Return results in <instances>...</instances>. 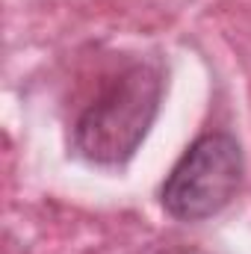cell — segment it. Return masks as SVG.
Returning <instances> with one entry per match:
<instances>
[{"mask_svg": "<svg viewBox=\"0 0 251 254\" xmlns=\"http://www.w3.org/2000/svg\"><path fill=\"white\" fill-rule=\"evenodd\" d=\"M243 184V151L228 133L198 136L163 184V207L178 222H204L225 210Z\"/></svg>", "mask_w": 251, "mask_h": 254, "instance_id": "obj_2", "label": "cell"}, {"mask_svg": "<svg viewBox=\"0 0 251 254\" xmlns=\"http://www.w3.org/2000/svg\"><path fill=\"white\" fill-rule=\"evenodd\" d=\"M163 77L154 65L133 63L110 77L98 98L80 113L74 125V151L95 166L127 163L160 110Z\"/></svg>", "mask_w": 251, "mask_h": 254, "instance_id": "obj_1", "label": "cell"}]
</instances>
